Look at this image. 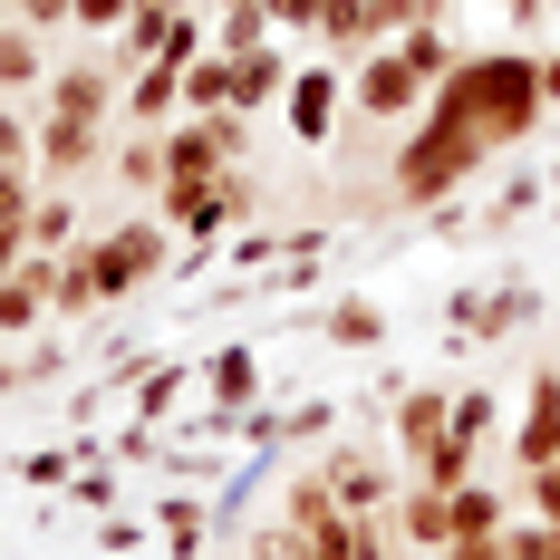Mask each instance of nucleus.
Instances as JSON below:
<instances>
[{
	"instance_id": "c85d7f7f",
	"label": "nucleus",
	"mask_w": 560,
	"mask_h": 560,
	"mask_svg": "<svg viewBox=\"0 0 560 560\" xmlns=\"http://www.w3.org/2000/svg\"><path fill=\"white\" fill-rule=\"evenodd\" d=\"M78 242H88V223H78V194H39V203H30V252H78Z\"/></svg>"
},
{
	"instance_id": "f3484780",
	"label": "nucleus",
	"mask_w": 560,
	"mask_h": 560,
	"mask_svg": "<svg viewBox=\"0 0 560 560\" xmlns=\"http://www.w3.org/2000/svg\"><path fill=\"white\" fill-rule=\"evenodd\" d=\"M445 503H454V541H503V532H512V493H503V483H483V474L454 483Z\"/></svg>"
},
{
	"instance_id": "e433bc0d",
	"label": "nucleus",
	"mask_w": 560,
	"mask_h": 560,
	"mask_svg": "<svg viewBox=\"0 0 560 560\" xmlns=\"http://www.w3.org/2000/svg\"><path fill=\"white\" fill-rule=\"evenodd\" d=\"M10 20L49 39V30H78V0H10Z\"/></svg>"
},
{
	"instance_id": "f8f14e48",
	"label": "nucleus",
	"mask_w": 560,
	"mask_h": 560,
	"mask_svg": "<svg viewBox=\"0 0 560 560\" xmlns=\"http://www.w3.org/2000/svg\"><path fill=\"white\" fill-rule=\"evenodd\" d=\"M97 155H107V145H97V126H78V116H39V136H30V174H49V194H68Z\"/></svg>"
},
{
	"instance_id": "a18cd8bd",
	"label": "nucleus",
	"mask_w": 560,
	"mask_h": 560,
	"mask_svg": "<svg viewBox=\"0 0 560 560\" xmlns=\"http://www.w3.org/2000/svg\"><path fill=\"white\" fill-rule=\"evenodd\" d=\"M493 10H512V30H522V39H532V30H541V10H551V0H493Z\"/></svg>"
},
{
	"instance_id": "72a5a7b5",
	"label": "nucleus",
	"mask_w": 560,
	"mask_h": 560,
	"mask_svg": "<svg viewBox=\"0 0 560 560\" xmlns=\"http://www.w3.org/2000/svg\"><path fill=\"white\" fill-rule=\"evenodd\" d=\"M280 252H310V242H300V232H242V242H232V271H271Z\"/></svg>"
},
{
	"instance_id": "79ce46f5",
	"label": "nucleus",
	"mask_w": 560,
	"mask_h": 560,
	"mask_svg": "<svg viewBox=\"0 0 560 560\" xmlns=\"http://www.w3.org/2000/svg\"><path fill=\"white\" fill-rule=\"evenodd\" d=\"M97 551H107V560H136V551H145V522H116V512H107V532H97Z\"/></svg>"
},
{
	"instance_id": "0eeeda50",
	"label": "nucleus",
	"mask_w": 560,
	"mask_h": 560,
	"mask_svg": "<svg viewBox=\"0 0 560 560\" xmlns=\"http://www.w3.org/2000/svg\"><path fill=\"white\" fill-rule=\"evenodd\" d=\"M551 300L532 290V280H483L474 290V310L464 319H445V348H493V338H512V329H532Z\"/></svg>"
},
{
	"instance_id": "bb28decb",
	"label": "nucleus",
	"mask_w": 560,
	"mask_h": 560,
	"mask_svg": "<svg viewBox=\"0 0 560 560\" xmlns=\"http://www.w3.org/2000/svg\"><path fill=\"white\" fill-rule=\"evenodd\" d=\"M551 203V174H532V165H512L503 184H493V203H483V232H512L522 213H541Z\"/></svg>"
},
{
	"instance_id": "c03bdc74",
	"label": "nucleus",
	"mask_w": 560,
	"mask_h": 560,
	"mask_svg": "<svg viewBox=\"0 0 560 560\" xmlns=\"http://www.w3.org/2000/svg\"><path fill=\"white\" fill-rule=\"evenodd\" d=\"M20 261H30V223H0V280L20 271Z\"/></svg>"
},
{
	"instance_id": "1a4fd4ad",
	"label": "nucleus",
	"mask_w": 560,
	"mask_h": 560,
	"mask_svg": "<svg viewBox=\"0 0 560 560\" xmlns=\"http://www.w3.org/2000/svg\"><path fill=\"white\" fill-rule=\"evenodd\" d=\"M319 474H329V493H338L348 522H377V512L396 503V474H387L368 445H329V454H319Z\"/></svg>"
},
{
	"instance_id": "4c0bfd02",
	"label": "nucleus",
	"mask_w": 560,
	"mask_h": 560,
	"mask_svg": "<svg viewBox=\"0 0 560 560\" xmlns=\"http://www.w3.org/2000/svg\"><path fill=\"white\" fill-rule=\"evenodd\" d=\"M30 136H39L30 116H20V107H0V174H30Z\"/></svg>"
},
{
	"instance_id": "8fccbe9b",
	"label": "nucleus",
	"mask_w": 560,
	"mask_h": 560,
	"mask_svg": "<svg viewBox=\"0 0 560 560\" xmlns=\"http://www.w3.org/2000/svg\"><path fill=\"white\" fill-rule=\"evenodd\" d=\"M551 213H560V194H551Z\"/></svg>"
},
{
	"instance_id": "a211bd4d",
	"label": "nucleus",
	"mask_w": 560,
	"mask_h": 560,
	"mask_svg": "<svg viewBox=\"0 0 560 560\" xmlns=\"http://www.w3.org/2000/svg\"><path fill=\"white\" fill-rule=\"evenodd\" d=\"M174 107H184V68H165V58L126 68V116L136 126H174Z\"/></svg>"
},
{
	"instance_id": "c756f323",
	"label": "nucleus",
	"mask_w": 560,
	"mask_h": 560,
	"mask_svg": "<svg viewBox=\"0 0 560 560\" xmlns=\"http://www.w3.org/2000/svg\"><path fill=\"white\" fill-rule=\"evenodd\" d=\"M319 39H329L338 58H368L377 49V0H329V10H319Z\"/></svg>"
},
{
	"instance_id": "cd10ccee",
	"label": "nucleus",
	"mask_w": 560,
	"mask_h": 560,
	"mask_svg": "<svg viewBox=\"0 0 560 560\" xmlns=\"http://www.w3.org/2000/svg\"><path fill=\"white\" fill-rule=\"evenodd\" d=\"M116 387H126V406H136L145 425H165V416H174V396L194 387V368H126Z\"/></svg>"
},
{
	"instance_id": "de8ad7c7",
	"label": "nucleus",
	"mask_w": 560,
	"mask_h": 560,
	"mask_svg": "<svg viewBox=\"0 0 560 560\" xmlns=\"http://www.w3.org/2000/svg\"><path fill=\"white\" fill-rule=\"evenodd\" d=\"M541 88H551V107H560V49H551V58H541Z\"/></svg>"
},
{
	"instance_id": "37998d69",
	"label": "nucleus",
	"mask_w": 560,
	"mask_h": 560,
	"mask_svg": "<svg viewBox=\"0 0 560 560\" xmlns=\"http://www.w3.org/2000/svg\"><path fill=\"white\" fill-rule=\"evenodd\" d=\"M136 20V0H78V30H126Z\"/></svg>"
},
{
	"instance_id": "f03ea898",
	"label": "nucleus",
	"mask_w": 560,
	"mask_h": 560,
	"mask_svg": "<svg viewBox=\"0 0 560 560\" xmlns=\"http://www.w3.org/2000/svg\"><path fill=\"white\" fill-rule=\"evenodd\" d=\"M483 165H493V145H483L464 116L425 107V126L406 136V155L387 165V203H406V213H435V203H454V194H464Z\"/></svg>"
},
{
	"instance_id": "2f4dec72",
	"label": "nucleus",
	"mask_w": 560,
	"mask_h": 560,
	"mask_svg": "<svg viewBox=\"0 0 560 560\" xmlns=\"http://www.w3.org/2000/svg\"><path fill=\"white\" fill-rule=\"evenodd\" d=\"M493 425H503V396L493 387H454V445H493Z\"/></svg>"
},
{
	"instance_id": "6ab92c4d",
	"label": "nucleus",
	"mask_w": 560,
	"mask_h": 560,
	"mask_svg": "<svg viewBox=\"0 0 560 560\" xmlns=\"http://www.w3.org/2000/svg\"><path fill=\"white\" fill-rule=\"evenodd\" d=\"M310 329L329 338V348H358V358H368V348H387V310H377V300H358V290H348V300H329V310H319V319H310Z\"/></svg>"
},
{
	"instance_id": "39448f33",
	"label": "nucleus",
	"mask_w": 560,
	"mask_h": 560,
	"mask_svg": "<svg viewBox=\"0 0 560 560\" xmlns=\"http://www.w3.org/2000/svg\"><path fill=\"white\" fill-rule=\"evenodd\" d=\"M242 155H252V116H242V107L165 126V184H213V174H232Z\"/></svg>"
},
{
	"instance_id": "20e7f679",
	"label": "nucleus",
	"mask_w": 560,
	"mask_h": 560,
	"mask_svg": "<svg viewBox=\"0 0 560 560\" xmlns=\"http://www.w3.org/2000/svg\"><path fill=\"white\" fill-rule=\"evenodd\" d=\"M88 261H97V290H107V300L145 290V280H155V271L174 261V232H165V213H126V223L88 232Z\"/></svg>"
},
{
	"instance_id": "ddd939ff",
	"label": "nucleus",
	"mask_w": 560,
	"mask_h": 560,
	"mask_svg": "<svg viewBox=\"0 0 560 560\" xmlns=\"http://www.w3.org/2000/svg\"><path fill=\"white\" fill-rule=\"evenodd\" d=\"M503 454L522 464V474L560 454V368H541V377H532V406L512 416V445H503Z\"/></svg>"
},
{
	"instance_id": "a878e982",
	"label": "nucleus",
	"mask_w": 560,
	"mask_h": 560,
	"mask_svg": "<svg viewBox=\"0 0 560 560\" xmlns=\"http://www.w3.org/2000/svg\"><path fill=\"white\" fill-rule=\"evenodd\" d=\"M396 49H406V68H416L425 88H445V78H454V58H464L445 20H416V30H396Z\"/></svg>"
},
{
	"instance_id": "473e14b6",
	"label": "nucleus",
	"mask_w": 560,
	"mask_h": 560,
	"mask_svg": "<svg viewBox=\"0 0 560 560\" xmlns=\"http://www.w3.org/2000/svg\"><path fill=\"white\" fill-rule=\"evenodd\" d=\"M329 435H338V406H329V396L280 406V445H329Z\"/></svg>"
},
{
	"instance_id": "f704fd0d",
	"label": "nucleus",
	"mask_w": 560,
	"mask_h": 560,
	"mask_svg": "<svg viewBox=\"0 0 560 560\" xmlns=\"http://www.w3.org/2000/svg\"><path fill=\"white\" fill-rule=\"evenodd\" d=\"M68 503L78 512H116V464H78V474H68Z\"/></svg>"
},
{
	"instance_id": "7c9ffc66",
	"label": "nucleus",
	"mask_w": 560,
	"mask_h": 560,
	"mask_svg": "<svg viewBox=\"0 0 560 560\" xmlns=\"http://www.w3.org/2000/svg\"><path fill=\"white\" fill-rule=\"evenodd\" d=\"M223 107H232V58L203 49L194 68H184V116H223Z\"/></svg>"
},
{
	"instance_id": "423d86ee",
	"label": "nucleus",
	"mask_w": 560,
	"mask_h": 560,
	"mask_svg": "<svg viewBox=\"0 0 560 560\" xmlns=\"http://www.w3.org/2000/svg\"><path fill=\"white\" fill-rule=\"evenodd\" d=\"M425 97H435V88L406 68V49H396V39H387V49H368V58H348V107L368 116V126H396V116H416Z\"/></svg>"
},
{
	"instance_id": "49530a36",
	"label": "nucleus",
	"mask_w": 560,
	"mask_h": 560,
	"mask_svg": "<svg viewBox=\"0 0 560 560\" xmlns=\"http://www.w3.org/2000/svg\"><path fill=\"white\" fill-rule=\"evenodd\" d=\"M435 560H503V541H454V551H435Z\"/></svg>"
},
{
	"instance_id": "9d476101",
	"label": "nucleus",
	"mask_w": 560,
	"mask_h": 560,
	"mask_svg": "<svg viewBox=\"0 0 560 560\" xmlns=\"http://www.w3.org/2000/svg\"><path fill=\"white\" fill-rule=\"evenodd\" d=\"M387 425H396V454H406V464H425V454L454 435V387H425V377H406V396L387 406Z\"/></svg>"
},
{
	"instance_id": "c9c22d12",
	"label": "nucleus",
	"mask_w": 560,
	"mask_h": 560,
	"mask_svg": "<svg viewBox=\"0 0 560 560\" xmlns=\"http://www.w3.org/2000/svg\"><path fill=\"white\" fill-rule=\"evenodd\" d=\"M503 560H560V522H512Z\"/></svg>"
},
{
	"instance_id": "2eb2a0df",
	"label": "nucleus",
	"mask_w": 560,
	"mask_h": 560,
	"mask_svg": "<svg viewBox=\"0 0 560 560\" xmlns=\"http://www.w3.org/2000/svg\"><path fill=\"white\" fill-rule=\"evenodd\" d=\"M39 319H58V310H49V252H30L20 271L0 280V338H30Z\"/></svg>"
},
{
	"instance_id": "b1692460",
	"label": "nucleus",
	"mask_w": 560,
	"mask_h": 560,
	"mask_svg": "<svg viewBox=\"0 0 560 560\" xmlns=\"http://www.w3.org/2000/svg\"><path fill=\"white\" fill-rule=\"evenodd\" d=\"M155 522H165V551H174V560H203V541H213V522H223V512L203 503V493H165Z\"/></svg>"
},
{
	"instance_id": "dca6fc26",
	"label": "nucleus",
	"mask_w": 560,
	"mask_h": 560,
	"mask_svg": "<svg viewBox=\"0 0 560 560\" xmlns=\"http://www.w3.org/2000/svg\"><path fill=\"white\" fill-rule=\"evenodd\" d=\"M290 78H300V68H290V49H252V58H232V107L242 116H261V107H280V97H290Z\"/></svg>"
},
{
	"instance_id": "aec40b11",
	"label": "nucleus",
	"mask_w": 560,
	"mask_h": 560,
	"mask_svg": "<svg viewBox=\"0 0 560 560\" xmlns=\"http://www.w3.org/2000/svg\"><path fill=\"white\" fill-rule=\"evenodd\" d=\"M49 310H58V319H88V310H107V290H97V261H88V242L49 261Z\"/></svg>"
},
{
	"instance_id": "ea45409f",
	"label": "nucleus",
	"mask_w": 560,
	"mask_h": 560,
	"mask_svg": "<svg viewBox=\"0 0 560 560\" xmlns=\"http://www.w3.org/2000/svg\"><path fill=\"white\" fill-rule=\"evenodd\" d=\"M261 10H271L280 39H290V30H300V39H319V10H329V0H261Z\"/></svg>"
},
{
	"instance_id": "5701e85b",
	"label": "nucleus",
	"mask_w": 560,
	"mask_h": 560,
	"mask_svg": "<svg viewBox=\"0 0 560 560\" xmlns=\"http://www.w3.org/2000/svg\"><path fill=\"white\" fill-rule=\"evenodd\" d=\"M30 88H49V39L39 30H0V97H30Z\"/></svg>"
},
{
	"instance_id": "6e6552de",
	"label": "nucleus",
	"mask_w": 560,
	"mask_h": 560,
	"mask_svg": "<svg viewBox=\"0 0 560 560\" xmlns=\"http://www.w3.org/2000/svg\"><path fill=\"white\" fill-rule=\"evenodd\" d=\"M280 116H290V136L319 155V145L338 136V116H348V68H300L290 97H280Z\"/></svg>"
},
{
	"instance_id": "412c9836",
	"label": "nucleus",
	"mask_w": 560,
	"mask_h": 560,
	"mask_svg": "<svg viewBox=\"0 0 560 560\" xmlns=\"http://www.w3.org/2000/svg\"><path fill=\"white\" fill-rule=\"evenodd\" d=\"M203 387H213V416H252V406H261V358H252V348H223V358L203 368Z\"/></svg>"
},
{
	"instance_id": "f257e3e1",
	"label": "nucleus",
	"mask_w": 560,
	"mask_h": 560,
	"mask_svg": "<svg viewBox=\"0 0 560 560\" xmlns=\"http://www.w3.org/2000/svg\"><path fill=\"white\" fill-rule=\"evenodd\" d=\"M425 107L464 116L493 155H512V145H532V126L551 116V88H541V49H464L454 58V78L425 97Z\"/></svg>"
},
{
	"instance_id": "09e8293b",
	"label": "nucleus",
	"mask_w": 560,
	"mask_h": 560,
	"mask_svg": "<svg viewBox=\"0 0 560 560\" xmlns=\"http://www.w3.org/2000/svg\"><path fill=\"white\" fill-rule=\"evenodd\" d=\"M0 30H10V0H0Z\"/></svg>"
},
{
	"instance_id": "4468645a",
	"label": "nucleus",
	"mask_w": 560,
	"mask_h": 560,
	"mask_svg": "<svg viewBox=\"0 0 560 560\" xmlns=\"http://www.w3.org/2000/svg\"><path fill=\"white\" fill-rule=\"evenodd\" d=\"M387 532L406 541V551L435 560V551H454V503L435 493V483H416V493H396V503H387Z\"/></svg>"
},
{
	"instance_id": "4be33fe9",
	"label": "nucleus",
	"mask_w": 560,
	"mask_h": 560,
	"mask_svg": "<svg viewBox=\"0 0 560 560\" xmlns=\"http://www.w3.org/2000/svg\"><path fill=\"white\" fill-rule=\"evenodd\" d=\"M116 184H126L136 203H155V194H165V126H136V136L116 145Z\"/></svg>"
},
{
	"instance_id": "9b49d317",
	"label": "nucleus",
	"mask_w": 560,
	"mask_h": 560,
	"mask_svg": "<svg viewBox=\"0 0 560 560\" xmlns=\"http://www.w3.org/2000/svg\"><path fill=\"white\" fill-rule=\"evenodd\" d=\"M116 107H126V68H97V58H78V68H49V116L107 126Z\"/></svg>"
},
{
	"instance_id": "7ed1b4c3",
	"label": "nucleus",
	"mask_w": 560,
	"mask_h": 560,
	"mask_svg": "<svg viewBox=\"0 0 560 560\" xmlns=\"http://www.w3.org/2000/svg\"><path fill=\"white\" fill-rule=\"evenodd\" d=\"M155 213H165L194 252H213L223 232H242L252 213H261V184L232 165V174H213V184H165V194H155Z\"/></svg>"
},
{
	"instance_id": "a19ab883",
	"label": "nucleus",
	"mask_w": 560,
	"mask_h": 560,
	"mask_svg": "<svg viewBox=\"0 0 560 560\" xmlns=\"http://www.w3.org/2000/svg\"><path fill=\"white\" fill-rule=\"evenodd\" d=\"M68 464H78L68 445H39V454H20V474H30L39 493H58V483H68Z\"/></svg>"
},
{
	"instance_id": "393cba45",
	"label": "nucleus",
	"mask_w": 560,
	"mask_h": 560,
	"mask_svg": "<svg viewBox=\"0 0 560 560\" xmlns=\"http://www.w3.org/2000/svg\"><path fill=\"white\" fill-rule=\"evenodd\" d=\"M280 30H271V10H261V0H223V10H213V49L223 58H252V49H271Z\"/></svg>"
},
{
	"instance_id": "58836bf2",
	"label": "nucleus",
	"mask_w": 560,
	"mask_h": 560,
	"mask_svg": "<svg viewBox=\"0 0 560 560\" xmlns=\"http://www.w3.org/2000/svg\"><path fill=\"white\" fill-rule=\"evenodd\" d=\"M522 503H532V522H560V464H532L522 474Z\"/></svg>"
}]
</instances>
